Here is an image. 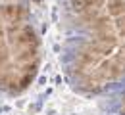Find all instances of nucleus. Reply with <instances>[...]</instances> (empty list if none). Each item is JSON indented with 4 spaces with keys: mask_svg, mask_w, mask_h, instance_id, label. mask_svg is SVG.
I'll return each mask as SVG.
<instances>
[{
    "mask_svg": "<svg viewBox=\"0 0 125 115\" xmlns=\"http://www.w3.org/2000/svg\"><path fill=\"white\" fill-rule=\"evenodd\" d=\"M115 115H125V88L119 90V94L114 98V106H112Z\"/></svg>",
    "mask_w": 125,
    "mask_h": 115,
    "instance_id": "1",
    "label": "nucleus"
}]
</instances>
